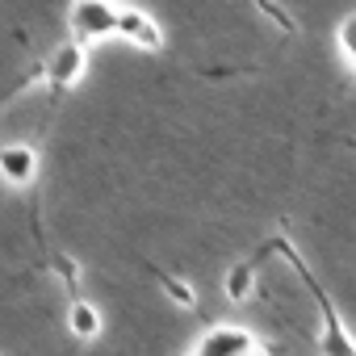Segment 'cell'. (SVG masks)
Here are the masks:
<instances>
[{
	"mask_svg": "<svg viewBox=\"0 0 356 356\" xmlns=\"http://www.w3.org/2000/svg\"><path fill=\"white\" fill-rule=\"evenodd\" d=\"M67 331H72L76 339H97V335L105 331L101 306L88 302V298H72V306H67Z\"/></svg>",
	"mask_w": 356,
	"mask_h": 356,
	"instance_id": "obj_7",
	"label": "cell"
},
{
	"mask_svg": "<svg viewBox=\"0 0 356 356\" xmlns=\"http://www.w3.org/2000/svg\"><path fill=\"white\" fill-rule=\"evenodd\" d=\"M118 38L138 47V51H147V55L163 51V26L138 5H118Z\"/></svg>",
	"mask_w": 356,
	"mask_h": 356,
	"instance_id": "obj_5",
	"label": "cell"
},
{
	"mask_svg": "<svg viewBox=\"0 0 356 356\" xmlns=\"http://www.w3.org/2000/svg\"><path fill=\"white\" fill-rule=\"evenodd\" d=\"M222 293H227V302L243 306V302L256 293V268H252L248 260H235V264L227 268V277H222Z\"/></svg>",
	"mask_w": 356,
	"mask_h": 356,
	"instance_id": "obj_8",
	"label": "cell"
},
{
	"mask_svg": "<svg viewBox=\"0 0 356 356\" xmlns=\"http://www.w3.org/2000/svg\"><path fill=\"white\" fill-rule=\"evenodd\" d=\"M38 72H42V84H47L51 92H72V88L84 80V72H88V51L67 38V42H59V47L38 63Z\"/></svg>",
	"mask_w": 356,
	"mask_h": 356,
	"instance_id": "obj_4",
	"label": "cell"
},
{
	"mask_svg": "<svg viewBox=\"0 0 356 356\" xmlns=\"http://www.w3.org/2000/svg\"><path fill=\"white\" fill-rule=\"evenodd\" d=\"M260 352V335L248 331V327H235V323H214L206 327L193 348L185 356H256Z\"/></svg>",
	"mask_w": 356,
	"mask_h": 356,
	"instance_id": "obj_3",
	"label": "cell"
},
{
	"mask_svg": "<svg viewBox=\"0 0 356 356\" xmlns=\"http://www.w3.org/2000/svg\"><path fill=\"white\" fill-rule=\"evenodd\" d=\"M155 281H159V289L168 293V302H172V306H181V310H197V289H193L189 281L172 277V273H155Z\"/></svg>",
	"mask_w": 356,
	"mask_h": 356,
	"instance_id": "obj_9",
	"label": "cell"
},
{
	"mask_svg": "<svg viewBox=\"0 0 356 356\" xmlns=\"http://www.w3.org/2000/svg\"><path fill=\"white\" fill-rule=\"evenodd\" d=\"M281 252L289 256V264L298 268L302 285H306V289L314 293V302H318V314H323V331H318V343H314V352H318V356H356V335H352V331L339 323V310H335V302L327 298V289H323V285H318V281L306 273V264H302V260H298V256H293L285 243H281Z\"/></svg>",
	"mask_w": 356,
	"mask_h": 356,
	"instance_id": "obj_1",
	"label": "cell"
},
{
	"mask_svg": "<svg viewBox=\"0 0 356 356\" xmlns=\"http://www.w3.org/2000/svg\"><path fill=\"white\" fill-rule=\"evenodd\" d=\"M0 181L9 189H30L38 181V151L30 143H5L0 147Z\"/></svg>",
	"mask_w": 356,
	"mask_h": 356,
	"instance_id": "obj_6",
	"label": "cell"
},
{
	"mask_svg": "<svg viewBox=\"0 0 356 356\" xmlns=\"http://www.w3.org/2000/svg\"><path fill=\"white\" fill-rule=\"evenodd\" d=\"M67 30L72 42H80L84 51L105 38H118V0H72Z\"/></svg>",
	"mask_w": 356,
	"mask_h": 356,
	"instance_id": "obj_2",
	"label": "cell"
},
{
	"mask_svg": "<svg viewBox=\"0 0 356 356\" xmlns=\"http://www.w3.org/2000/svg\"><path fill=\"white\" fill-rule=\"evenodd\" d=\"M55 268H59V277H63V285H67V289H76V285H80V264H76L72 256H55Z\"/></svg>",
	"mask_w": 356,
	"mask_h": 356,
	"instance_id": "obj_11",
	"label": "cell"
},
{
	"mask_svg": "<svg viewBox=\"0 0 356 356\" xmlns=\"http://www.w3.org/2000/svg\"><path fill=\"white\" fill-rule=\"evenodd\" d=\"M335 51H339L343 67L356 76V9L348 17H339V26H335Z\"/></svg>",
	"mask_w": 356,
	"mask_h": 356,
	"instance_id": "obj_10",
	"label": "cell"
}]
</instances>
